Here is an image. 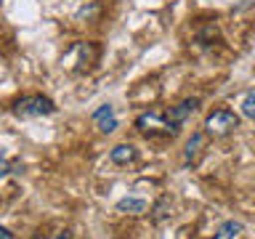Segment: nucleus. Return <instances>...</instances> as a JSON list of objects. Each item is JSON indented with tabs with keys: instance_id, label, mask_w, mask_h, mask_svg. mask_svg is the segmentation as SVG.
<instances>
[{
	"instance_id": "1",
	"label": "nucleus",
	"mask_w": 255,
	"mask_h": 239,
	"mask_svg": "<svg viewBox=\"0 0 255 239\" xmlns=\"http://www.w3.org/2000/svg\"><path fill=\"white\" fill-rule=\"evenodd\" d=\"M56 104L53 99H48L43 93H32V96H21L13 101V115L16 117H43V115H53Z\"/></svg>"
},
{
	"instance_id": "2",
	"label": "nucleus",
	"mask_w": 255,
	"mask_h": 239,
	"mask_svg": "<svg viewBox=\"0 0 255 239\" xmlns=\"http://www.w3.org/2000/svg\"><path fill=\"white\" fill-rule=\"evenodd\" d=\"M237 127H239V117L231 109H226V107L213 109L210 115L205 117V133L213 135V138H223V135L234 133Z\"/></svg>"
},
{
	"instance_id": "3",
	"label": "nucleus",
	"mask_w": 255,
	"mask_h": 239,
	"mask_svg": "<svg viewBox=\"0 0 255 239\" xmlns=\"http://www.w3.org/2000/svg\"><path fill=\"white\" fill-rule=\"evenodd\" d=\"M135 127H138L141 133H162V135H175V130L170 127V122H167L165 115H159V112H143V115H138V120H135Z\"/></svg>"
},
{
	"instance_id": "4",
	"label": "nucleus",
	"mask_w": 255,
	"mask_h": 239,
	"mask_svg": "<svg viewBox=\"0 0 255 239\" xmlns=\"http://www.w3.org/2000/svg\"><path fill=\"white\" fill-rule=\"evenodd\" d=\"M199 107V99H183L181 104H175V107H170V112H167V122H170V127H173V130L175 133H178V127L183 125V122H186V120H189V115H191V112H194Z\"/></svg>"
},
{
	"instance_id": "5",
	"label": "nucleus",
	"mask_w": 255,
	"mask_h": 239,
	"mask_svg": "<svg viewBox=\"0 0 255 239\" xmlns=\"http://www.w3.org/2000/svg\"><path fill=\"white\" fill-rule=\"evenodd\" d=\"M135 157H138V151H135L133 143H117V146L109 151V159L115 165H130V162H135Z\"/></svg>"
},
{
	"instance_id": "6",
	"label": "nucleus",
	"mask_w": 255,
	"mask_h": 239,
	"mask_svg": "<svg viewBox=\"0 0 255 239\" xmlns=\"http://www.w3.org/2000/svg\"><path fill=\"white\" fill-rule=\"evenodd\" d=\"M242 223L239 221H223L218 231H215V237L213 239H239V234H242Z\"/></svg>"
},
{
	"instance_id": "7",
	"label": "nucleus",
	"mask_w": 255,
	"mask_h": 239,
	"mask_svg": "<svg viewBox=\"0 0 255 239\" xmlns=\"http://www.w3.org/2000/svg\"><path fill=\"white\" fill-rule=\"evenodd\" d=\"M117 210L120 213H130V215H141L143 210H146V202L138 199V197H123L117 202Z\"/></svg>"
},
{
	"instance_id": "8",
	"label": "nucleus",
	"mask_w": 255,
	"mask_h": 239,
	"mask_svg": "<svg viewBox=\"0 0 255 239\" xmlns=\"http://www.w3.org/2000/svg\"><path fill=\"white\" fill-rule=\"evenodd\" d=\"M170 218V199L162 197V199H157V205L151 207V221L154 223H162Z\"/></svg>"
},
{
	"instance_id": "9",
	"label": "nucleus",
	"mask_w": 255,
	"mask_h": 239,
	"mask_svg": "<svg viewBox=\"0 0 255 239\" xmlns=\"http://www.w3.org/2000/svg\"><path fill=\"white\" fill-rule=\"evenodd\" d=\"M202 143H205V135H202V133H194V135H191L189 143H186V151H183V159H186V162H191V159L199 154Z\"/></svg>"
},
{
	"instance_id": "10",
	"label": "nucleus",
	"mask_w": 255,
	"mask_h": 239,
	"mask_svg": "<svg viewBox=\"0 0 255 239\" xmlns=\"http://www.w3.org/2000/svg\"><path fill=\"white\" fill-rule=\"evenodd\" d=\"M239 107H242V115L245 117L255 120V88H250V91L242 96V104H239Z\"/></svg>"
},
{
	"instance_id": "11",
	"label": "nucleus",
	"mask_w": 255,
	"mask_h": 239,
	"mask_svg": "<svg viewBox=\"0 0 255 239\" xmlns=\"http://www.w3.org/2000/svg\"><path fill=\"white\" fill-rule=\"evenodd\" d=\"M96 125H99V130L104 135H112L117 130V117L115 115H107V117H101V120H96Z\"/></svg>"
},
{
	"instance_id": "12",
	"label": "nucleus",
	"mask_w": 255,
	"mask_h": 239,
	"mask_svg": "<svg viewBox=\"0 0 255 239\" xmlns=\"http://www.w3.org/2000/svg\"><path fill=\"white\" fill-rule=\"evenodd\" d=\"M107 115H115V112H112V104H101V107L93 112V122H96V120H101V117H107Z\"/></svg>"
},
{
	"instance_id": "13",
	"label": "nucleus",
	"mask_w": 255,
	"mask_h": 239,
	"mask_svg": "<svg viewBox=\"0 0 255 239\" xmlns=\"http://www.w3.org/2000/svg\"><path fill=\"white\" fill-rule=\"evenodd\" d=\"M8 173H13V162H8L5 157H0V178H5Z\"/></svg>"
},
{
	"instance_id": "14",
	"label": "nucleus",
	"mask_w": 255,
	"mask_h": 239,
	"mask_svg": "<svg viewBox=\"0 0 255 239\" xmlns=\"http://www.w3.org/2000/svg\"><path fill=\"white\" fill-rule=\"evenodd\" d=\"M0 239H13V234H11L5 226H0Z\"/></svg>"
},
{
	"instance_id": "15",
	"label": "nucleus",
	"mask_w": 255,
	"mask_h": 239,
	"mask_svg": "<svg viewBox=\"0 0 255 239\" xmlns=\"http://www.w3.org/2000/svg\"><path fill=\"white\" fill-rule=\"evenodd\" d=\"M56 239H72V231H69V229L59 231V234H56Z\"/></svg>"
}]
</instances>
